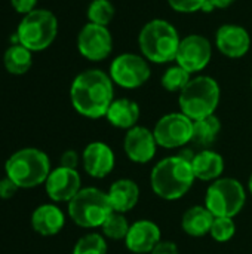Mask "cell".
I'll use <instances>...</instances> for the list:
<instances>
[{"label": "cell", "mask_w": 252, "mask_h": 254, "mask_svg": "<svg viewBox=\"0 0 252 254\" xmlns=\"http://www.w3.org/2000/svg\"><path fill=\"white\" fill-rule=\"evenodd\" d=\"M114 83L108 73L100 68H88L79 73L70 86V100L74 110L88 118H105L114 101Z\"/></svg>", "instance_id": "cell-1"}, {"label": "cell", "mask_w": 252, "mask_h": 254, "mask_svg": "<svg viewBox=\"0 0 252 254\" xmlns=\"http://www.w3.org/2000/svg\"><path fill=\"white\" fill-rule=\"evenodd\" d=\"M195 180L192 162L181 155L160 159L150 173L153 193L165 201H177L187 195L193 188Z\"/></svg>", "instance_id": "cell-2"}, {"label": "cell", "mask_w": 252, "mask_h": 254, "mask_svg": "<svg viewBox=\"0 0 252 254\" xmlns=\"http://www.w3.org/2000/svg\"><path fill=\"white\" fill-rule=\"evenodd\" d=\"M181 37L177 27L163 18L150 19L138 34L140 54L153 64L175 63Z\"/></svg>", "instance_id": "cell-3"}, {"label": "cell", "mask_w": 252, "mask_h": 254, "mask_svg": "<svg viewBox=\"0 0 252 254\" xmlns=\"http://www.w3.org/2000/svg\"><path fill=\"white\" fill-rule=\"evenodd\" d=\"M220 98L221 88L218 82L208 74H198L190 79L187 86L178 95L180 112L192 121H198L215 115Z\"/></svg>", "instance_id": "cell-4"}, {"label": "cell", "mask_w": 252, "mask_h": 254, "mask_svg": "<svg viewBox=\"0 0 252 254\" xmlns=\"http://www.w3.org/2000/svg\"><path fill=\"white\" fill-rule=\"evenodd\" d=\"M4 171L19 189H30L45 183L52 170L50 161L45 152L34 147H25L15 152L6 161Z\"/></svg>", "instance_id": "cell-5"}, {"label": "cell", "mask_w": 252, "mask_h": 254, "mask_svg": "<svg viewBox=\"0 0 252 254\" xmlns=\"http://www.w3.org/2000/svg\"><path fill=\"white\" fill-rule=\"evenodd\" d=\"M113 213L107 192L98 188H82L68 202V216L80 228H101L105 219Z\"/></svg>", "instance_id": "cell-6"}, {"label": "cell", "mask_w": 252, "mask_h": 254, "mask_svg": "<svg viewBox=\"0 0 252 254\" xmlns=\"http://www.w3.org/2000/svg\"><path fill=\"white\" fill-rule=\"evenodd\" d=\"M58 34V19L48 9H34L24 15L18 30V42L31 52L48 49Z\"/></svg>", "instance_id": "cell-7"}, {"label": "cell", "mask_w": 252, "mask_h": 254, "mask_svg": "<svg viewBox=\"0 0 252 254\" xmlns=\"http://www.w3.org/2000/svg\"><path fill=\"white\" fill-rule=\"evenodd\" d=\"M247 202V190L244 185L233 177H220L206 189L205 207L214 217H236Z\"/></svg>", "instance_id": "cell-8"}, {"label": "cell", "mask_w": 252, "mask_h": 254, "mask_svg": "<svg viewBox=\"0 0 252 254\" xmlns=\"http://www.w3.org/2000/svg\"><path fill=\"white\" fill-rule=\"evenodd\" d=\"M108 74L116 86L123 89H138L149 82L151 68L150 63L141 54L123 52L111 60Z\"/></svg>", "instance_id": "cell-9"}, {"label": "cell", "mask_w": 252, "mask_h": 254, "mask_svg": "<svg viewBox=\"0 0 252 254\" xmlns=\"http://www.w3.org/2000/svg\"><path fill=\"white\" fill-rule=\"evenodd\" d=\"M153 134L159 147L180 149L193 138V121L183 112H172L163 115L156 122Z\"/></svg>", "instance_id": "cell-10"}, {"label": "cell", "mask_w": 252, "mask_h": 254, "mask_svg": "<svg viewBox=\"0 0 252 254\" xmlns=\"http://www.w3.org/2000/svg\"><path fill=\"white\" fill-rule=\"evenodd\" d=\"M79 54L92 61L100 63L108 58L113 52V36L105 25L88 22L77 34Z\"/></svg>", "instance_id": "cell-11"}, {"label": "cell", "mask_w": 252, "mask_h": 254, "mask_svg": "<svg viewBox=\"0 0 252 254\" xmlns=\"http://www.w3.org/2000/svg\"><path fill=\"white\" fill-rule=\"evenodd\" d=\"M212 58V43L202 34H189L181 37L175 63L192 76L208 67Z\"/></svg>", "instance_id": "cell-12"}, {"label": "cell", "mask_w": 252, "mask_h": 254, "mask_svg": "<svg viewBox=\"0 0 252 254\" xmlns=\"http://www.w3.org/2000/svg\"><path fill=\"white\" fill-rule=\"evenodd\" d=\"M157 141L153 129L146 127H134L126 131L123 138V150L131 162L149 164L154 159L157 152Z\"/></svg>", "instance_id": "cell-13"}, {"label": "cell", "mask_w": 252, "mask_h": 254, "mask_svg": "<svg viewBox=\"0 0 252 254\" xmlns=\"http://www.w3.org/2000/svg\"><path fill=\"white\" fill-rule=\"evenodd\" d=\"M45 188L53 202H70L80 192L82 179L77 170L58 167L48 176Z\"/></svg>", "instance_id": "cell-14"}, {"label": "cell", "mask_w": 252, "mask_h": 254, "mask_svg": "<svg viewBox=\"0 0 252 254\" xmlns=\"http://www.w3.org/2000/svg\"><path fill=\"white\" fill-rule=\"evenodd\" d=\"M215 48L227 58L238 60L251 49V36L248 30L238 24H223L215 33Z\"/></svg>", "instance_id": "cell-15"}, {"label": "cell", "mask_w": 252, "mask_h": 254, "mask_svg": "<svg viewBox=\"0 0 252 254\" xmlns=\"http://www.w3.org/2000/svg\"><path fill=\"white\" fill-rule=\"evenodd\" d=\"M82 164L88 176L92 179H104L114 170L116 156L107 143L92 141L82 153Z\"/></svg>", "instance_id": "cell-16"}, {"label": "cell", "mask_w": 252, "mask_h": 254, "mask_svg": "<svg viewBox=\"0 0 252 254\" xmlns=\"http://www.w3.org/2000/svg\"><path fill=\"white\" fill-rule=\"evenodd\" d=\"M160 241L162 232L159 225L153 220L141 219L131 225L125 238V246L132 254H150Z\"/></svg>", "instance_id": "cell-17"}, {"label": "cell", "mask_w": 252, "mask_h": 254, "mask_svg": "<svg viewBox=\"0 0 252 254\" xmlns=\"http://www.w3.org/2000/svg\"><path fill=\"white\" fill-rule=\"evenodd\" d=\"M107 195L113 211L126 214L137 207L140 201V188L131 179H119L110 186Z\"/></svg>", "instance_id": "cell-18"}, {"label": "cell", "mask_w": 252, "mask_h": 254, "mask_svg": "<svg viewBox=\"0 0 252 254\" xmlns=\"http://www.w3.org/2000/svg\"><path fill=\"white\" fill-rule=\"evenodd\" d=\"M65 225V216L55 204L39 205L31 216L33 229L43 237L56 235Z\"/></svg>", "instance_id": "cell-19"}, {"label": "cell", "mask_w": 252, "mask_h": 254, "mask_svg": "<svg viewBox=\"0 0 252 254\" xmlns=\"http://www.w3.org/2000/svg\"><path fill=\"white\" fill-rule=\"evenodd\" d=\"M192 168L196 180L215 182L221 177L224 171L223 156L212 149H202L192 158Z\"/></svg>", "instance_id": "cell-20"}, {"label": "cell", "mask_w": 252, "mask_h": 254, "mask_svg": "<svg viewBox=\"0 0 252 254\" xmlns=\"http://www.w3.org/2000/svg\"><path fill=\"white\" fill-rule=\"evenodd\" d=\"M140 115H141V110L137 101L131 98H114V101L111 103L105 115V119L108 121L111 127L128 131L137 127Z\"/></svg>", "instance_id": "cell-21"}, {"label": "cell", "mask_w": 252, "mask_h": 254, "mask_svg": "<svg viewBox=\"0 0 252 254\" xmlns=\"http://www.w3.org/2000/svg\"><path fill=\"white\" fill-rule=\"evenodd\" d=\"M214 219V214L205 205H193L184 211L181 217V228L189 237L202 238L209 235Z\"/></svg>", "instance_id": "cell-22"}, {"label": "cell", "mask_w": 252, "mask_h": 254, "mask_svg": "<svg viewBox=\"0 0 252 254\" xmlns=\"http://www.w3.org/2000/svg\"><path fill=\"white\" fill-rule=\"evenodd\" d=\"M3 65L10 74H24L33 65V52L21 43H13L3 54Z\"/></svg>", "instance_id": "cell-23"}, {"label": "cell", "mask_w": 252, "mask_h": 254, "mask_svg": "<svg viewBox=\"0 0 252 254\" xmlns=\"http://www.w3.org/2000/svg\"><path fill=\"white\" fill-rule=\"evenodd\" d=\"M220 131H221V122L215 115L193 121L192 141L201 147H209L215 143Z\"/></svg>", "instance_id": "cell-24"}, {"label": "cell", "mask_w": 252, "mask_h": 254, "mask_svg": "<svg viewBox=\"0 0 252 254\" xmlns=\"http://www.w3.org/2000/svg\"><path fill=\"white\" fill-rule=\"evenodd\" d=\"M192 77L193 76L187 70H184L181 65H178L175 63L174 65H169L163 71V74L160 77V85L168 92H178L180 94L187 86V83L190 82Z\"/></svg>", "instance_id": "cell-25"}, {"label": "cell", "mask_w": 252, "mask_h": 254, "mask_svg": "<svg viewBox=\"0 0 252 254\" xmlns=\"http://www.w3.org/2000/svg\"><path fill=\"white\" fill-rule=\"evenodd\" d=\"M129 228H131V223L128 222L126 216L122 214V213L113 211L105 219V222L102 223L101 231H102L104 238H108V240H113V241H120V240L125 241Z\"/></svg>", "instance_id": "cell-26"}, {"label": "cell", "mask_w": 252, "mask_h": 254, "mask_svg": "<svg viewBox=\"0 0 252 254\" xmlns=\"http://www.w3.org/2000/svg\"><path fill=\"white\" fill-rule=\"evenodd\" d=\"M114 13L116 9L110 0H92L86 10V16L89 22L105 25V27H108V24L113 21Z\"/></svg>", "instance_id": "cell-27"}, {"label": "cell", "mask_w": 252, "mask_h": 254, "mask_svg": "<svg viewBox=\"0 0 252 254\" xmlns=\"http://www.w3.org/2000/svg\"><path fill=\"white\" fill-rule=\"evenodd\" d=\"M107 241L104 235L97 232H89L79 238L74 244L71 254H107Z\"/></svg>", "instance_id": "cell-28"}, {"label": "cell", "mask_w": 252, "mask_h": 254, "mask_svg": "<svg viewBox=\"0 0 252 254\" xmlns=\"http://www.w3.org/2000/svg\"><path fill=\"white\" fill-rule=\"evenodd\" d=\"M236 234V223L230 217H215L209 231V235L217 243H227Z\"/></svg>", "instance_id": "cell-29"}, {"label": "cell", "mask_w": 252, "mask_h": 254, "mask_svg": "<svg viewBox=\"0 0 252 254\" xmlns=\"http://www.w3.org/2000/svg\"><path fill=\"white\" fill-rule=\"evenodd\" d=\"M169 7L178 13H196L202 12L206 0H166Z\"/></svg>", "instance_id": "cell-30"}, {"label": "cell", "mask_w": 252, "mask_h": 254, "mask_svg": "<svg viewBox=\"0 0 252 254\" xmlns=\"http://www.w3.org/2000/svg\"><path fill=\"white\" fill-rule=\"evenodd\" d=\"M19 188L15 185L13 180H10L7 176L0 180V198L1 199H10Z\"/></svg>", "instance_id": "cell-31"}, {"label": "cell", "mask_w": 252, "mask_h": 254, "mask_svg": "<svg viewBox=\"0 0 252 254\" xmlns=\"http://www.w3.org/2000/svg\"><path fill=\"white\" fill-rule=\"evenodd\" d=\"M79 155L77 152L74 150H65L62 155H61V159H59V167H64V168H71V170H77V165H79Z\"/></svg>", "instance_id": "cell-32"}, {"label": "cell", "mask_w": 252, "mask_h": 254, "mask_svg": "<svg viewBox=\"0 0 252 254\" xmlns=\"http://www.w3.org/2000/svg\"><path fill=\"white\" fill-rule=\"evenodd\" d=\"M10 4L15 9V12L21 15H27L36 9L37 0H10Z\"/></svg>", "instance_id": "cell-33"}, {"label": "cell", "mask_w": 252, "mask_h": 254, "mask_svg": "<svg viewBox=\"0 0 252 254\" xmlns=\"http://www.w3.org/2000/svg\"><path fill=\"white\" fill-rule=\"evenodd\" d=\"M150 254H180V250L175 243L172 241H160Z\"/></svg>", "instance_id": "cell-34"}, {"label": "cell", "mask_w": 252, "mask_h": 254, "mask_svg": "<svg viewBox=\"0 0 252 254\" xmlns=\"http://www.w3.org/2000/svg\"><path fill=\"white\" fill-rule=\"evenodd\" d=\"M236 0H206L202 12H212L215 9H226L230 7Z\"/></svg>", "instance_id": "cell-35"}, {"label": "cell", "mask_w": 252, "mask_h": 254, "mask_svg": "<svg viewBox=\"0 0 252 254\" xmlns=\"http://www.w3.org/2000/svg\"><path fill=\"white\" fill-rule=\"evenodd\" d=\"M248 190H250V193L252 195V174L251 177H250V180H248Z\"/></svg>", "instance_id": "cell-36"}, {"label": "cell", "mask_w": 252, "mask_h": 254, "mask_svg": "<svg viewBox=\"0 0 252 254\" xmlns=\"http://www.w3.org/2000/svg\"><path fill=\"white\" fill-rule=\"evenodd\" d=\"M251 89H252V79H251Z\"/></svg>", "instance_id": "cell-37"}]
</instances>
